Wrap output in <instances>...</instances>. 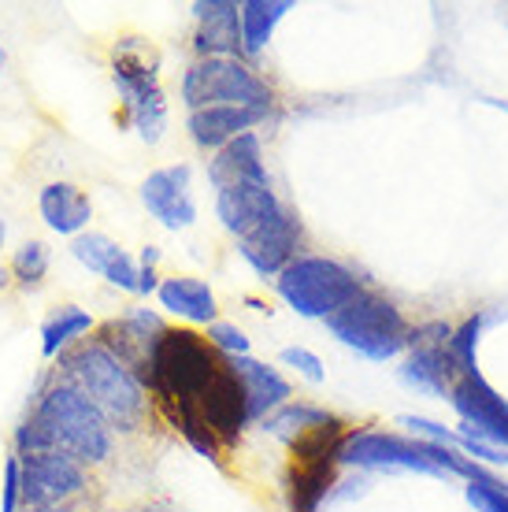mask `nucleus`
Wrapping results in <instances>:
<instances>
[{
  "mask_svg": "<svg viewBox=\"0 0 508 512\" xmlns=\"http://www.w3.org/2000/svg\"><path fill=\"white\" fill-rule=\"evenodd\" d=\"M49 449L67 453L86 468H97L115 453V431L104 420V412L56 372L41 375L38 390L30 397V412L12 435L15 457L49 453Z\"/></svg>",
  "mask_w": 508,
  "mask_h": 512,
  "instance_id": "nucleus-1",
  "label": "nucleus"
},
{
  "mask_svg": "<svg viewBox=\"0 0 508 512\" xmlns=\"http://www.w3.org/2000/svg\"><path fill=\"white\" fill-rule=\"evenodd\" d=\"M52 372L75 386L78 394H86L104 412V420L112 423L115 435L141 431L153 412L149 390L138 383V375L130 372L123 360H115L97 338H86L75 349H67Z\"/></svg>",
  "mask_w": 508,
  "mask_h": 512,
  "instance_id": "nucleus-2",
  "label": "nucleus"
},
{
  "mask_svg": "<svg viewBox=\"0 0 508 512\" xmlns=\"http://www.w3.org/2000/svg\"><path fill=\"white\" fill-rule=\"evenodd\" d=\"M227 360L208 346V338L193 327H167L164 338L156 342L145 372V390L160 416L175 409H197L208 383L223 372Z\"/></svg>",
  "mask_w": 508,
  "mask_h": 512,
  "instance_id": "nucleus-3",
  "label": "nucleus"
},
{
  "mask_svg": "<svg viewBox=\"0 0 508 512\" xmlns=\"http://www.w3.org/2000/svg\"><path fill=\"white\" fill-rule=\"evenodd\" d=\"M156 67V52L145 38H119L112 45V90L123 108V123L145 145H156L167 130V93Z\"/></svg>",
  "mask_w": 508,
  "mask_h": 512,
  "instance_id": "nucleus-4",
  "label": "nucleus"
},
{
  "mask_svg": "<svg viewBox=\"0 0 508 512\" xmlns=\"http://www.w3.org/2000/svg\"><path fill=\"white\" fill-rule=\"evenodd\" d=\"M323 323H327L331 338H338L345 349H353L356 357L375 360V364L401 357L412 342V327H408L405 312L371 290L356 294L349 305L338 308Z\"/></svg>",
  "mask_w": 508,
  "mask_h": 512,
  "instance_id": "nucleus-5",
  "label": "nucleus"
},
{
  "mask_svg": "<svg viewBox=\"0 0 508 512\" xmlns=\"http://www.w3.org/2000/svg\"><path fill=\"white\" fill-rule=\"evenodd\" d=\"M275 290L301 320H327L338 308H345L356 294H364V282L356 271L331 260V256L305 253L275 279Z\"/></svg>",
  "mask_w": 508,
  "mask_h": 512,
  "instance_id": "nucleus-6",
  "label": "nucleus"
},
{
  "mask_svg": "<svg viewBox=\"0 0 508 512\" xmlns=\"http://www.w3.org/2000/svg\"><path fill=\"white\" fill-rule=\"evenodd\" d=\"M275 93L245 60L204 56L193 60L182 75V104L190 112L201 108H264L271 112Z\"/></svg>",
  "mask_w": 508,
  "mask_h": 512,
  "instance_id": "nucleus-7",
  "label": "nucleus"
},
{
  "mask_svg": "<svg viewBox=\"0 0 508 512\" xmlns=\"http://www.w3.org/2000/svg\"><path fill=\"white\" fill-rule=\"evenodd\" d=\"M345 427L334 416L316 431L301 435L290 446V468H286V505L290 512H319L338 479V449H342Z\"/></svg>",
  "mask_w": 508,
  "mask_h": 512,
  "instance_id": "nucleus-8",
  "label": "nucleus"
},
{
  "mask_svg": "<svg viewBox=\"0 0 508 512\" xmlns=\"http://www.w3.org/2000/svg\"><path fill=\"white\" fill-rule=\"evenodd\" d=\"M23 475V509H67L89 490V468L71 461L67 453H30L19 457Z\"/></svg>",
  "mask_w": 508,
  "mask_h": 512,
  "instance_id": "nucleus-9",
  "label": "nucleus"
},
{
  "mask_svg": "<svg viewBox=\"0 0 508 512\" xmlns=\"http://www.w3.org/2000/svg\"><path fill=\"white\" fill-rule=\"evenodd\" d=\"M167 323L160 312L153 308H130L123 316H112V320L97 323L93 338L101 342L115 360H123L130 372L138 375V383H145V372H149V357H153L156 342L164 338Z\"/></svg>",
  "mask_w": 508,
  "mask_h": 512,
  "instance_id": "nucleus-10",
  "label": "nucleus"
},
{
  "mask_svg": "<svg viewBox=\"0 0 508 512\" xmlns=\"http://www.w3.org/2000/svg\"><path fill=\"white\" fill-rule=\"evenodd\" d=\"M138 201L164 231H171V234L190 231L193 223H197L193 167L190 164H167V167L149 171L145 182L138 186Z\"/></svg>",
  "mask_w": 508,
  "mask_h": 512,
  "instance_id": "nucleus-11",
  "label": "nucleus"
},
{
  "mask_svg": "<svg viewBox=\"0 0 508 512\" xmlns=\"http://www.w3.org/2000/svg\"><path fill=\"white\" fill-rule=\"evenodd\" d=\"M286 205L279 193L271 190V175L267 179H234L216 186V216L223 231H230L238 242L267 227L271 219H279Z\"/></svg>",
  "mask_w": 508,
  "mask_h": 512,
  "instance_id": "nucleus-12",
  "label": "nucleus"
},
{
  "mask_svg": "<svg viewBox=\"0 0 508 512\" xmlns=\"http://www.w3.org/2000/svg\"><path fill=\"white\" fill-rule=\"evenodd\" d=\"M449 327L445 323H431V327H420L412 331V342H408V357L401 364V383L420 390V394L431 397H449V390L457 386V368L449 360Z\"/></svg>",
  "mask_w": 508,
  "mask_h": 512,
  "instance_id": "nucleus-13",
  "label": "nucleus"
},
{
  "mask_svg": "<svg viewBox=\"0 0 508 512\" xmlns=\"http://www.w3.org/2000/svg\"><path fill=\"white\" fill-rule=\"evenodd\" d=\"M449 405L460 416V431L483 438L508 453V401L486 383L483 375H464L449 390Z\"/></svg>",
  "mask_w": 508,
  "mask_h": 512,
  "instance_id": "nucleus-14",
  "label": "nucleus"
},
{
  "mask_svg": "<svg viewBox=\"0 0 508 512\" xmlns=\"http://www.w3.org/2000/svg\"><path fill=\"white\" fill-rule=\"evenodd\" d=\"M301 238H305L301 219L286 208L279 219H271L267 227H260L256 234L242 238V242H238V253H242V260L260 275V279H279L282 271L301 256L297 253V249H301Z\"/></svg>",
  "mask_w": 508,
  "mask_h": 512,
  "instance_id": "nucleus-15",
  "label": "nucleus"
},
{
  "mask_svg": "<svg viewBox=\"0 0 508 512\" xmlns=\"http://www.w3.org/2000/svg\"><path fill=\"white\" fill-rule=\"evenodd\" d=\"M71 256H75L89 275L104 279L115 290L138 294V256L130 253V249H123L119 242H112L108 234L101 231L78 234L75 242H71Z\"/></svg>",
  "mask_w": 508,
  "mask_h": 512,
  "instance_id": "nucleus-16",
  "label": "nucleus"
},
{
  "mask_svg": "<svg viewBox=\"0 0 508 512\" xmlns=\"http://www.w3.org/2000/svg\"><path fill=\"white\" fill-rule=\"evenodd\" d=\"M193 49L197 60L204 56H230V60H245L242 56V12L234 0H197L193 4Z\"/></svg>",
  "mask_w": 508,
  "mask_h": 512,
  "instance_id": "nucleus-17",
  "label": "nucleus"
},
{
  "mask_svg": "<svg viewBox=\"0 0 508 512\" xmlns=\"http://www.w3.org/2000/svg\"><path fill=\"white\" fill-rule=\"evenodd\" d=\"M197 409H201L208 431L219 438L223 449L234 446V442L242 438L245 427H249V409H245L242 383L234 379V372H230L227 364H223V372L208 383V390H204L201 401H197Z\"/></svg>",
  "mask_w": 508,
  "mask_h": 512,
  "instance_id": "nucleus-18",
  "label": "nucleus"
},
{
  "mask_svg": "<svg viewBox=\"0 0 508 512\" xmlns=\"http://www.w3.org/2000/svg\"><path fill=\"white\" fill-rule=\"evenodd\" d=\"M38 216L56 238H71L89 231L93 223V197L78 182L52 179L38 190Z\"/></svg>",
  "mask_w": 508,
  "mask_h": 512,
  "instance_id": "nucleus-19",
  "label": "nucleus"
},
{
  "mask_svg": "<svg viewBox=\"0 0 508 512\" xmlns=\"http://www.w3.org/2000/svg\"><path fill=\"white\" fill-rule=\"evenodd\" d=\"M227 368L234 372V379L242 383L245 409H249V423H264L275 409H282L290 401V383L279 368H271L256 357H230Z\"/></svg>",
  "mask_w": 508,
  "mask_h": 512,
  "instance_id": "nucleus-20",
  "label": "nucleus"
},
{
  "mask_svg": "<svg viewBox=\"0 0 508 512\" xmlns=\"http://www.w3.org/2000/svg\"><path fill=\"white\" fill-rule=\"evenodd\" d=\"M267 119L264 108H201V112H190L186 116V130L190 138L208 149V153H219L223 145H230L242 134H253L260 123Z\"/></svg>",
  "mask_w": 508,
  "mask_h": 512,
  "instance_id": "nucleus-21",
  "label": "nucleus"
},
{
  "mask_svg": "<svg viewBox=\"0 0 508 512\" xmlns=\"http://www.w3.org/2000/svg\"><path fill=\"white\" fill-rule=\"evenodd\" d=\"M156 301H160L164 312L193 323V327H212V323L219 320L216 290L204 279H197V275H171V279H160Z\"/></svg>",
  "mask_w": 508,
  "mask_h": 512,
  "instance_id": "nucleus-22",
  "label": "nucleus"
},
{
  "mask_svg": "<svg viewBox=\"0 0 508 512\" xmlns=\"http://www.w3.org/2000/svg\"><path fill=\"white\" fill-rule=\"evenodd\" d=\"M93 331H97V320H93L89 308H82V305L52 308L49 316L41 320V357L56 364L67 349H75L78 342H86V334H93Z\"/></svg>",
  "mask_w": 508,
  "mask_h": 512,
  "instance_id": "nucleus-23",
  "label": "nucleus"
},
{
  "mask_svg": "<svg viewBox=\"0 0 508 512\" xmlns=\"http://www.w3.org/2000/svg\"><path fill=\"white\" fill-rule=\"evenodd\" d=\"M234 179H267L264 149H260L256 130L234 138L208 160V182L212 186H223V182H234Z\"/></svg>",
  "mask_w": 508,
  "mask_h": 512,
  "instance_id": "nucleus-24",
  "label": "nucleus"
},
{
  "mask_svg": "<svg viewBox=\"0 0 508 512\" xmlns=\"http://www.w3.org/2000/svg\"><path fill=\"white\" fill-rule=\"evenodd\" d=\"M238 12H242V56L253 60L271 45L275 26L286 19V12H293V4L290 0H242Z\"/></svg>",
  "mask_w": 508,
  "mask_h": 512,
  "instance_id": "nucleus-25",
  "label": "nucleus"
},
{
  "mask_svg": "<svg viewBox=\"0 0 508 512\" xmlns=\"http://www.w3.org/2000/svg\"><path fill=\"white\" fill-rule=\"evenodd\" d=\"M331 420H334L331 412L319 409V405H308V401H286V405L271 412L260 427H264V435L293 446L301 435H308V431H316V427H323V423H331Z\"/></svg>",
  "mask_w": 508,
  "mask_h": 512,
  "instance_id": "nucleus-26",
  "label": "nucleus"
},
{
  "mask_svg": "<svg viewBox=\"0 0 508 512\" xmlns=\"http://www.w3.org/2000/svg\"><path fill=\"white\" fill-rule=\"evenodd\" d=\"M52 268V249L49 242L41 238H26L12 249V260H8V275H12V286L23 290V294H38L45 279H49Z\"/></svg>",
  "mask_w": 508,
  "mask_h": 512,
  "instance_id": "nucleus-27",
  "label": "nucleus"
},
{
  "mask_svg": "<svg viewBox=\"0 0 508 512\" xmlns=\"http://www.w3.org/2000/svg\"><path fill=\"white\" fill-rule=\"evenodd\" d=\"M479 334H483V320L479 316H471L457 327V331H449V360H453V368L457 375H479Z\"/></svg>",
  "mask_w": 508,
  "mask_h": 512,
  "instance_id": "nucleus-28",
  "label": "nucleus"
},
{
  "mask_svg": "<svg viewBox=\"0 0 508 512\" xmlns=\"http://www.w3.org/2000/svg\"><path fill=\"white\" fill-rule=\"evenodd\" d=\"M208 346L216 349L219 357L230 360V357H249V349H253V342H249V334L238 327V323H227V320H216L212 327H208Z\"/></svg>",
  "mask_w": 508,
  "mask_h": 512,
  "instance_id": "nucleus-29",
  "label": "nucleus"
},
{
  "mask_svg": "<svg viewBox=\"0 0 508 512\" xmlns=\"http://www.w3.org/2000/svg\"><path fill=\"white\" fill-rule=\"evenodd\" d=\"M0 512H23V475H19V457H4L0 472Z\"/></svg>",
  "mask_w": 508,
  "mask_h": 512,
  "instance_id": "nucleus-30",
  "label": "nucleus"
},
{
  "mask_svg": "<svg viewBox=\"0 0 508 512\" xmlns=\"http://www.w3.org/2000/svg\"><path fill=\"white\" fill-rule=\"evenodd\" d=\"M279 360L286 364V368H293L297 375H305L308 383L319 386L323 379H327V368H323V360H319L316 353H312V349H305V346H286Z\"/></svg>",
  "mask_w": 508,
  "mask_h": 512,
  "instance_id": "nucleus-31",
  "label": "nucleus"
},
{
  "mask_svg": "<svg viewBox=\"0 0 508 512\" xmlns=\"http://www.w3.org/2000/svg\"><path fill=\"white\" fill-rule=\"evenodd\" d=\"M156 264H160V249H156V245H145L141 256H138V297H149V294L160 290Z\"/></svg>",
  "mask_w": 508,
  "mask_h": 512,
  "instance_id": "nucleus-32",
  "label": "nucleus"
},
{
  "mask_svg": "<svg viewBox=\"0 0 508 512\" xmlns=\"http://www.w3.org/2000/svg\"><path fill=\"white\" fill-rule=\"evenodd\" d=\"M468 501L475 505V512H508V490L501 487H479V483H468Z\"/></svg>",
  "mask_w": 508,
  "mask_h": 512,
  "instance_id": "nucleus-33",
  "label": "nucleus"
},
{
  "mask_svg": "<svg viewBox=\"0 0 508 512\" xmlns=\"http://www.w3.org/2000/svg\"><path fill=\"white\" fill-rule=\"evenodd\" d=\"M8 234H12V223L4 219V212H0V253L8 249Z\"/></svg>",
  "mask_w": 508,
  "mask_h": 512,
  "instance_id": "nucleus-34",
  "label": "nucleus"
},
{
  "mask_svg": "<svg viewBox=\"0 0 508 512\" xmlns=\"http://www.w3.org/2000/svg\"><path fill=\"white\" fill-rule=\"evenodd\" d=\"M4 290H12V275H8V268L0 264V294H4Z\"/></svg>",
  "mask_w": 508,
  "mask_h": 512,
  "instance_id": "nucleus-35",
  "label": "nucleus"
},
{
  "mask_svg": "<svg viewBox=\"0 0 508 512\" xmlns=\"http://www.w3.org/2000/svg\"><path fill=\"white\" fill-rule=\"evenodd\" d=\"M23 512H75V509L67 505V509H23Z\"/></svg>",
  "mask_w": 508,
  "mask_h": 512,
  "instance_id": "nucleus-36",
  "label": "nucleus"
},
{
  "mask_svg": "<svg viewBox=\"0 0 508 512\" xmlns=\"http://www.w3.org/2000/svg\"><path fill=\"white\" fill-rule=\"evenodd\" d=\"M8 67V52H4V45H0V71Z\"/></svg>",
  "mask_w": 508,
  "mask_h": 512,
  "instance_id": "nucleus-37",
  "label": "nucleus"
}]
</instances>
